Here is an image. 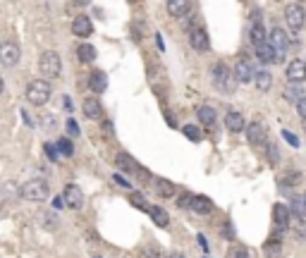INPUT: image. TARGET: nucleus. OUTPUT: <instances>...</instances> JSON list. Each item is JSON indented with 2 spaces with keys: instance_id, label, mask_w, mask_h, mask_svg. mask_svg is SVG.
<instances>
[{
  "instance_id": "obj_1",
  "label": "nucleus",
  "mask_w": 306,
  "mask_h": 258,
  "mask_svg": "<svg viewBox=\"0 0 306 258\" xmlns=\"http://www.w3.org/2000/svg\"><path fill=\"white\" fill-rule=\"evenodd\" d=\"M211 79H213V86H216L220 93H235L237 89V77L235 72L227 70V65L216 63L211 67Z\"/></svg>"
},
{
  "instance_id": "obj_2",
  "label": "nucleus",
  "mask_w": 306,
  "mask_h": 258,
  "mask_svg": "<svg viewBox=\"0 0 306 258\" xmlns=\"http://www.w3.org/2000/svg\"><path fill=\"white\" fill-rule=\"evenodd\" d=\"M50 93H53V86H50V82H46V79H34V82H29L27 91H24L27 101L31 105H36V108H41V105L48 103Z\"/></svg>"
},
{
  "instance_id": "obj_3",
  "label": "nucleus",
  "mask_w": 306,
  "mask_h": 258,
  "mask_svg": "<svg viewBox=\"0 0 306 258\" xmlns=\"http://www.w3.org/2000/svg\"><path fill=\"white\" fill-rule=\"evenodd\" d=\"M20 194H22V199H27V201H31V203H41L50 196V187L46 180H39V177H36V180H29L22 184Z\"/></svg>"
},
{
  "instance_id": "obj_4",
  "label": "nucleus",
  "mask_w": 306,
  "mask_h": 258,
  "mask_svg": "<svg viewBox=\"0 0 306 258\" xmlns=\"http://www.w3.org/2000/svg\"><path fill=\"white\" fill-rule=\"evenodd\" d=\"M39 72L43 74L46 82H48V79L60 77V72H63V60H60V55H58L55 50H46V53H41V57H39Z\"/></svg>"
},
{
  "instance_id": "obj_5",
  "label": "nucleus",
  "mask_w": 306,
  "mask_h": 258,
  "mask_svg": "<svg viewBox=\"0 0 306 258\" xmlns=\"http://www.w3.org/2000/svg\"><path fill=\"white\" fill-rule=\"evenodd\" d=\"M285 22H287V27L292 29L294 34L299 31L301 27L306 24V10L301 3H287L285 7Z\"/></svg>"
},
{
  "instance_id": "obj_6",
  "label": "nucleus",
  "mask_w": 306,
  "mask_h": 258,
  "mask_svg": "<svg viewBox=\"0 0 306 258\" xmlns=\"http://www.w3.org/2000/svg\"><path fill=\"white\" fill-rule=\"evenodd\" d=\"M20 57H22V50L17 43H12V41L0 43V65L3 67H14V65L20 63Z\"/></svg>"
},
{
  "instance_id": "obj_7",
  "label": "nucleus",
  "mask_w": 306,
  "mask_h": 258,
  "mask_svg": "<svg viewBox=\"0 0 306 258\" xmlns=\"http://www.w3.org/2000/svg\"><path fill=\"white\" fill-rule=\"evenodd\" d=\"M189 43H192L194 50H208L211 38L201 24H192V27H189Z\"/></svg>"
},
{
  "instance_id": "obj_8",
  "label": "nucleus",
  "mask_w": 306,
  "mask_h": 258,
  "mask_svg": "<svg viewBox=\"0 0 306 258\" xmlns=\"http://www.w3.org/2000/svg\"><path fill=\"white\" fill-rule=\"evenodd\" d=\"M235 77H237V82H239V84H249V82H254V79H256V70H254V65H251L246 57L237 60Z\"/></svg>"
},
{
  "instance_id": "obj_9",
  "label": "nucleus",
  "mask_w": 306,
  "mask_h": 258,
  "mask_svg": "<svg viewBox=\"0 0 306 258\" xmlns=\"http://www.w3.org/2000/svg\"><path fill=\"white\" fill-rule=\"evenodd\" d=\"M256 57L261 60V63H265V65H273V63H282L285 60V55L282 53H278V50L273 48L271 43L265 41V43H261L256 48Z\"/></svg>"
},
{
  "instance_id": "obj_10",
  "label": "nucleus",
  "mask_w": 306,
  "mask_h": 258,
  "mask_svg": "<svg viewBox=\"0 0 306 258\" xmlns=\"http://www.w3.org/2000/svg\"><path fill=\"white\" fill-rule=\"evenodd\" d=\"M63 199H65V203H67L70 208H74V210L84 208V191L76 187V184H67V187H65Z\"/></svg>"
},
{
  "instance_id": "obj_11",
  "label": "nucleus",
  "mask_w": 306,
  "mask_h": 258,
  "mask_svg": "<svg viewBox=\"0 0 306 258\" xmlns=\"http://www.w3.org/2000/svg\"><path fill=\"white\" fill-rule=\"evenodd\" d=\"M268 38H271L268 43H271V46L278 50V53H282V55H285V50L290 48V43H292V41H290V36H287V31H285V29H280V27L273 29Z\"/></svg>"
},
{
  "instance_id": "obj_12",
  "label": "nucleus",
  "mask_w": 306,
  "mask_h": 258,
  "mask_svg": "<svg viewBox=\"0 0 306 258\" xmlns=\"http://www.w3.org/2000/svg\"><path fill=\"white\" fill-rule=\"evenodd\" d=\"M115 165H118V170H122V172H127V174H141V165L127 153L115 155Z\"/></svg>"
},
{
  "instance_id": "obj_13",
  "label": "nucleus",
  "mask_w": 306,
  "mask_h": 258,
  "mask_svg": "<svg viewBox=\"0 0 306 258\" xmlns=\"http://www.w3.org/2000/svg\"><path fill=\"white\" fill-rule=\"evenodd\" d=\"M287 79L290 84H301L306 79V63L304 60H292L287 65Z\"/></svg>"
},
{
  "instance_id": "obj_14",
  "label": "nucleus",
  "mask_w": 306,
  "mask_h": 258,
  "mask_svg": "<svg viewBox=\"0 0 306 258\" xmlns=\"http://www.w3.org/2000/svg\"><path fill=\"white\" fill-rule=\"evenodd\" d=\"M91 31H93V24H91L89 17L86 14H76L74 22H72V34L79 36V38H86V36H91Z\"/></svg>"
},
{
  "instance_id": "obj_15",
  "label": "nucleus",
  "mask_w": 306,
  "mask_h": 258,
  "mask_svg": "<svg viewBox=\"0 0 306 258\" xmlns=\"http://www.w3.org/2000/svg\"><path fill=\"white\" fill-rule=\"evenodd\" d=\"M246 139H249L251 146H263L265 144V127L261 122H251L246 127Z\"/></svg>"
},
{
  "instance_id": "obj_16",
  "label": "nucleus",
  "mask_w": 306,
  "mask_h": 258,
  "mask_svg": "<svg viewBox=\"0 0 306 258\" xmlns=\"http://www.w3.org/2000/svg\"><path fill=\"white\" fill-rule=\"evenodd\" d=\"M273 223H275V227H278L280 232L287 230V227H290V208L282 206V203H275V206H273Z\"/></svg>"
},
{
  "instance_id": "obj_17",
  "label": "nucleus",
  "mask_w": 306,
  "mask_h": 258,
  "mask_svg": "<svg viewBox=\"0 0 306 258\" xmlns=\"http://www.w3.org/2000/svg\"><path fill=\"white\" fill-rule=\"evenodd\" d=\"M82 112L89 120H103V105L98 98H86L82 103Z\"/></svg>"
},
{
  "instance_id": "obj_18",
  "label": "nucleus",
  "mask_w": 306,
  "mask_h": 258,
  "mask_svg": "<svg viewBox=\"0 0 306 258\" xmlns=\"http://www.w3.org/2000/svg\"><path fill=\"white\" fill-rule=\"evenodd\" d=\"M225 127H227L230 132H244V129H246L244 115L239 110H227V115H225Z\"/></svg>"
},
{
  "instance_id": "obj_19",
  "label": "nucleus",
  "mask_w": 306,
  "mask_h": 258,
  "mask_svg": "<svg viewBox=\"0 0 306 258\" xmlns=\"http://www.w3.org/2000/svg\"><path fill=\"white\" fill-rule=\"evenodd\" d=\"M89 89L93 91V93H103L105 89H108V77H105V72L96 70L89 74Z\"/></svg>"
},
{
  "instance_id": "obj_20",
  "label": "nucleus",
  "mask_w": 306,
  "mask_h": 258,
  "mask_svg": "<svg viewBox=\"0 0 306 258\" xmlns=\"http://www.w3.org/2000/svg\"><path fill=\"white\" fill-rule=\"evenodd\" d=\"M213 201H211L208 196H194V201H192V210L199 213V215H211L213 213Z\"/></svg>"
},
{
  "instance_id": "obj_21",
  "label": "nucleus",
  "mask_w": 306,
  "mask_h": 258,
  "mask_svg": "<svg viewBox=\"0 0 306 258\" xmlns=\"http://www.w3.org/2000/svg\"><path fill=\"white\" fill-rule=\"evenodd\" d=\"M153 187H156V194L160 196V199H173L175 191H177V187H175L170 180H163V177H158V180L153 182Z\"/></svg>"
},
{
  "instance_id": "obj_22",
  "label": "nucleus",
  "mask_w": 306,
  "mask_h": 258,
  "mask_svg": "<svg viewBox=\"0 0 306 258\" xmlns=\"http://www.w3.org/2000/svg\"><path fill=\"white\" fill-rule=\"evenodd\" d=\"M192 10V3H187V0H170L167 3V12H170V17H184V14Z\"/></svg>"
},
{
  "instance_id": "obj_23",
  "label": "nucleus",
  "mask_w": 306,
  "mask_h": 258,
  "mask_svg": "<svg viewBox=\"0 0 306 258\" xmlns=\"http://www.w3.org/2000/svg\"><path fill=\"white\" fill-rule=\"evenodd\" d=\"M36 223L41 225L43 230H58V227H60L58 215H53V213H48V210H41V213L36 215Z\"/></svg>"
},
{
  "instance_id": "obj_24",
  "label": "nucleus",
  "mask_w": 306,
  "mask_h": 258,
  "mask_svg": "<svg viewBox=\"0 0 306 258\" xmlns=\"http://www.w3.org/2000/svg\"><path fill=\"white\" fill-rule=\"evenodd\" d=\"M196 117L201 120V125L213 127V125H216V120H218V115H216V110H213L211 105H201V108L196 110Z\"/></svg>"
},
{
  "instance_id": "obj_25",
  "label": "nucleus",
  "mask_w": 306,
  "mask_h": 258,
  "mask_svg": "<svg viewBox=\"0 0 306 258\" xmlns=\"http://www.w3.org/2000/svg\"><path fill=\"white\" fill-rule=\"evenodd\" d=\"M254 82H256V89L261 91V93H265V91H271V86H273V74L268 70H258Z\"/></svg>"
},
{
  "instance_id": "obj_26",
  "label": "nucleus",
  "mask_w": 306,
  "mask_h": 258,
  "mask_svg": "<svg viewBox=\"0 0 306 258\" xmlns=\"http://www.w3.org/2000/svg\"><path fill=\"white\" fill-rule=\"evenodd\" d=\"M76 57H79V63H93L96 60V48L91 43H82L79 50H76Z\"/></svg>"
},
{
  "instance_id": "obj_27",
  "label": "nucleus",
  "mask_w": 306,
  "mask_h": 258,
  "mask_svg": "<svg viewBox=\"0 0 306 258\" xmlns=\"http://www.w3.org/2000/svg\"><path fill=\"white\" fill-rule=\"evenodd\" d=\"M148 215L153 217V223L158 225V227H167V223H170V215H167L163 208H158V206H151Z\"/></svg>"
},
{
  "instance_id": "obj_28",
  "label": "nucleus",
  "mask_w": 306,
  "mask_h": 258,
  "mask_svg": "<svg viewBox=\"0 0 306 258\" xmlns=\"http://www.w3.org/2000/svg\"><path fill=\"white\" fill-rule=\"evenodd\" d=\"M301 98H304V89H301V84H290L285 89V101H290V103H299Z\"/></svg>"
},
{
  "instance_id": "obj_29",
  "label": "nucleus",
  "mask_w": 306,
  "mask_h": 258,
  "mask_svg": "<svg viewBox=\"0 0 306 258\" xmlns=\"http://www.w3.org/2000/svg\"><path fill=\"white\" fill-rule=\"evenodd\" d=\"M280 251H282V242H280V239H268V242H265V246H263V253L268 258H278L280 256Z\"/></svg>"
},
{
  "instance_id": "obj_30",
  "label": "nucleus",
  "mask_w": 306,
  "mask_h": 258,
  "mask_svg": "<svg viewBox=\"0 0 306 258\" xmlns=\"http://www.w3.org/2000/svg\"><path fill=\"white\" fill-rule=\"evenodd\" d=\"M265 38H268V36H265L263 24H261V22H258V24H254V27H251V43L258 48L261 43H265Z\"/></svg>"
},
{
  "instance_id": "obj_31",
  "label": "nucleus",
  "mask_w": 306,
  "mask_h": 258,
  "mask_svg": "<svg viewBox=\"0 0 306 258\" xmlns=\"http://www.w3.org/2000/svg\"><path fill=\"white\" fill-rule=\"evenodd\" d=\"M55 146L60 148V153H63L65 158H70V155L74 153V146H72V141H70V139H65V136H60V139H58Z\"/></svg>"
},
{
  "instance_id": "obj_32",
  "label": "nucleus",
  "mask_w": 306,
  "mask_h": 258,
  "mask_svg": "<svg viewBox=\"0 0 306 258\" xmlns=\"http://www.w3.org/2000/svg\"><path fill=\"white\" fill-rule=\"evenodd\" d=\"M182 132H184V136H187V139H192V141H201V129H199V127H194V125H184V127H182Z\"/></svg>"
},
{
  "instance_id": "obj_33",
  "label": "nucleus",
  "mask_w": 306,
  "mask_h": 258,
  "mask_svg": "<svg viewBox=\"0 0 306 258\" xmlns=\"http://www.w3.org/2000/svg\"><path fill=\"white\" fill-rule=\"evenodd\" d=\"M139 258H160V246L156 244H148L139 251Z\"/></svg>"
},
{
  "instance_id": "obj_34",
  "label": "nucleus",
  "mask_w": 306,
  "mask_h": 258,
  "mask_svg": "<svg viewBox=\"0 0 306 258\" xmlns=\"http://www.w3.org/2000/svg\"><path fill=\"white\" fill-rule=\"evenodd\" d=\"M227 258H249V251H246V246L237 244V246H232V249L227 251Z\"/></svg>"
},
{
  "instance_id": "obj_35",
  "label": "nucleus",
  "mask_w": 306,
  "mask_h": 258,
  "mask_svg": "<svg viewBox=\"0 0 306 258\" xmlns=\"http://www.w3.org/2000/svg\"><path fill=\"white\" fill-rule=\"evenodd\" d=\"M192 201H194L192 194H182L180 199H177V206H180V208H192Z\"/></svg>"
},
{
  "instance_id": "obj_36",
  "label": "nucleus",
  "mask_w": 306,
  "mask_h": 258,
  "mask_svg": "<svg viewBox=\"0 0 306 258\" xmlns=\"http://www.w3.org/2000/svg\"><path fill=\"white\" fill-rule=\"evenodd\" d=\"M268 158H271L273 165H275V163L280 161V148L275 146V144H271V146H268Z\"/></svg>"
},
{
  "instance_id": "obj_37",
  "label": "nucleus",
  "mask_w": 306,
  "mask_h": 258,
  "mask_svg": "<svg viewBox=\"0 0 306 258\" xmlns=\"http://www.w3.org/2000/svg\"><path fill=\"white\" fill-rule=\"evenodd\" d=\"M132 203H137V206H139L141 210H146V213L151 210V206H148V203L144 201V196H141V194H134V196H132Z\"/></svg>"
},
{
  "instance_id": "obj_38",
  "label": "nucleus",
  "mask_w": 306,
  "mask_h": 258,
  "mask_svg": "<svg viewBox=\"0 0 306 258\" xmlns=\"http://www.w3.org/2000/svg\"><path fill=\"white\" fill-rule=\"evenodd\" d=\"M67 134L70 136H79V125H76L74 120H67Z\"/></svg>"
},
{
  "instance_id": "obj_39",
  "label": "nucleus",
  "mask_w": 306,
  "mask_h": 258,
  "mask_svg": "<svg viewBox=\"0 0 306 258\" xmlns=\"http://www.w3.org/2000/svg\"><path fill=\"white\" fill-rule=\"evenodd\" d=\"M297 112H299V117L306 122V98H301L299 103H297Z\"/></svg>"
},
{
  "instance_id": "obj_40",
  "label": "nucleus",
  "mask_w": 306,
  "mask_h": 258,
  "mask_svg": "<svg viewBox=\"0 0 306 258\" xmlns=\"http://www.w3.org/2000/svg\"><path fill=\"white\" fill-rule=\"evenodd\" d=\"M223 237H225V239H232V237H235V230H232V223H225V225H223Z\"/></svg>"
},
{
  "instance_id": "obj_41",
  "label": "nucleus",
  "mask_w": 306,
  "mask_h": 258,
  "mask_svg": "<svg viewBox=\"0 0 306 258\" xmlns=\"http://www.w3.org/2000/svg\"><path fill=\"white\" fill-rule=\"evenodd\" d=\"M282 136H285V139L290 141V144H292V146H299V139H297V136H294V134H290V132H282Z\"/></svg>"
},
{
  "instance_id": "obj_42",
  "label": "nucleus",
  "mask_w": 306,
  "mask_h": 258,
  "mask_svg": "<svg viewBox=\"0 0 306 258\" xmlns=\"http://www.w3.org/2000/svg\"><path fill=\"white\" fill-rule=\"evenodd\" d=\"M53 148H55V146H53V144H46V151H48V158H50V161H58V153H55V151H53Z\"/></svg>"
},
{
  "instance_id": "obj_43",
  "label": "nucleus",
  "mask_w": 306,
  "mask_h": 258,
  "mask_svg": "<svg viewBox=\"0 0 306 258\" xmlns=\"http://www.w3.org/2000/svg\"><path fill=\"white\" fill-rule=\"evenodd\" d=\"M63 203H65V199H63V196H55V199H53V208H58V210H60V208H63Z\"/></svg>"
},
{
  "instance_id": "obj_44",
  "label": "nucleus",
  "mask_w": 306,
  "mask_h": 258,
  "mask_svg": "<svg viewBox=\"0 0 306 258\" xmlns=\"http://www.w3.org/2000/svg\"><path fill=\"white\" fill-rule=\"evenodd\" d=\"M196 239H199V244H201V249H203V251H208L211 246H208V242H206V237H203V234H199V237H196Z\"/></svg>"
},
{
  "instance_id": "obj_45",
  "label": "nucleus",
  "mask_w": 306,
  "mask_h": 258,
  "mask_svg": "<svg viewBox=\"0 0 306 258\" xmlns=\"http://www.w3.org/2000/svg\"><path fill=\"white\" fill-rule=\"evenodd\" d=\"M112 180L118 182V184H122V187H127V189H129V182H127V180H122V177H120V174H115V177H112Z\"/></svg>"
},
{
  "instance_id": "obj_46",
  "label": "nucleus",
  "mask_w": 306,
  "mask_h": 258,
  "mask_svg": "<svg viewBox=\"0 0 306 258\" xmlns=\"http://www.w3.org/2000/svg\"><path fill=\"white\" fill-rule=\"evenodd\" d=\"M297 227H299V234H301V237H306V223H304V220H299V223H297Z\"/></svg>"
},
{
  "instance_id": "obj_47",
  "label": "nucleus",
  "mask_w": 306,
  "mask_h": 258,
  "mask_svg": "<svg viewBox=\"0 0 306 258\" xmlns=\"http://www.w3.org/2000/svg\"><path fill=\"white\" fill-rule=\"evenodd\" d=\"M103 132L108 134V136H110V134H112V125H110V122H108V120H105V122H103Z\"/></svg>"
},
{
  "instance_id": "obj_48",
  "label": "nucleus",
  "mask_w": 306,
  "mask_h": 258,
  "mask_svg": "<svg viewBox=\"0 0 306 258\" xmlns=\"http://www.w3.org/2000/svg\"><path fill=\"white\" fill-rule=\"evenodd\" d=\"M3 91H5V82H3V77H0V96H3Z\"/></svg>"
},
{
  "instance_id": "obj_49",
  "label": "nucleus",
  "mask_w": 306,
  "mask_h": 258,
  "mask_svg": "<svg viewBox=\"0 0 306 258\" xmlns=\"http://www.w3.org/2000/svg\"><path fill=\"white\" fill-rule=\"evenodd\" d=\"M167 258H184V253H170Z\"/></svg>"
},
{
  "instance_id": "obj_50",
  "label": "nucleus",
  "mask_w": 306,
  "mask_h": 258,
  "mask_svg": "<svg viewBox=\"0 0 306 258\" xmlns=\"http://www.w3.org/2000/svg\"><path fill=\"white\" fill-rule=\"evenodd\" d=\"M301 201H304V208H306V191H304V194H301Z\"/></svg>"
},
{
  "instance_id": "obj_51",
  "label": "nucleus",
  "mask_w": 306,
  "mask_h": 258,
  "mask_svg": "<svg viewBox=\"0 0 306 258\" xmlns=\"http://www.w3.org/2000/svg\"><path fill=\"white\" fill-rule=\"evenodd\" d=\"M304 132H306V122H304Z\"/></svg>"
}]
</instances>
